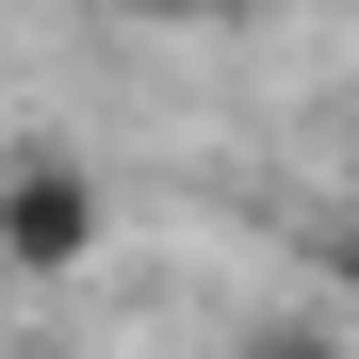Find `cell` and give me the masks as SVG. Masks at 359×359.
Here are the masks:
<instances>
[{
    "label": "cell",
    "mask_w": 359,
    "mask_h": 359,
    "mask_svg": "<svg viewBox=\"0 0 359 359\" xmlns=\"http://www.w3.org/2000/svg\"><path fill=\"white\" fill-rule=\"evenodd\" d=\"M82 245H98V180H82V163H0V262L66 278Z\"/></svg>",
    "instance_id": "6da1fadb"
},
{
    "label": "cell",
    "mask_w": 359,
    "mask_h": 359,
    "mask_svg": "<svg viewBox=\"0 0 359 359\" xmlns=\"http://www.w3.org/2000/svg\"><path fill=\"white\" fill-rule=\"evenodd\" d=\"M229 359H343V327H311V311H278V327H245Z\"/></svg>",
    "instance_id": "7a4b0ae2"
},
{
    "label": "cell",
    "mask_w": 359,
    "mask_h": 359,
    "mask_svg": "<svg viewBox=\"0 0 359 359\" xmlns=\"http://www.w3.org/2000/svg\"><path fill=\"white\" fill-rule=\"evenodd\" d=\"M131 17H229V0H131Z\"/></svg>",
    "instance_id": "3957f363"
}]
</instances>
